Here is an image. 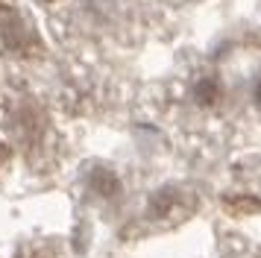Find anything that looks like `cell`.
Listing matches in <instances>:
<instances>
[{"instance_id":"obj_1","label":"cell","mask_w":261,"mask_h":258,"mask_svg":"<svg viewBox=\"0 0 261 258\" xmlns=\"http://www.w3.org/2000/svg\"><path fill=\"white\" fill-rule=\"evenodd\" d=\"M88 188L94 191L97 197L112 199L120 191V182H118V176L112 173L109 167H94V170L88 173Z\"/></svg>"},{"instance_id":"obj_2","label":"cell","mask_w":261,"mask_h":258,"mask_svg":"<svg viewBox=\"0 0 261 258\" xmlns=\"http://www.w3.org/2000/svg\"><path fill=\"white\" fill-rule=\"evenodd\" d=\"M173 205H176V194H173V191H159V194H153V199H150V214H153V217H165V214L173 211Z\"/></svg>"},{"instance_id":"obj_3","label":"cell","mask_w":261,"mask_h":258,"mask_svg":"<svg viewBox=\"0 0 261 258\" xmlns=\"http://www.w3.org/2000/svg\"><path fill=\"white\" fill-rule=\"evenodd\" d=\"M217 97H220V85L214 80H200V85H197V100L202 106H212Z\"/></svg>"},{"instance_id":"obj_4","label":"cell","mask_w":261,"mask_h":258,"mask_svg":"<svg viewBox=\"0 0 261 258\" xmlns=\"http://www.w3.org/2000/svg\"><path fill=\"white\" fill-rule=\"evenodd\" d=\"M252 97H255V103H261V76L255 82V88H252Z\"/></svg>"}]
</instances>
